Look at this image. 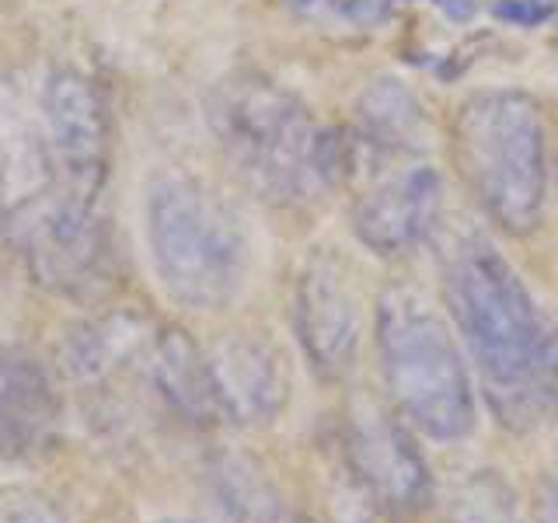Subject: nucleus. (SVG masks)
<instances>
[{
	"label": "nucleus",
	"instance_id": "f257e3e1",
	"mask_svg": "<svg viewBox=\"0 0 558 523\" xmlns=\"http://www.w3.org/2000/svg\"><path fill=\"white\" fill-rule=\"evenodd\" d=\"M444 301L488 409L506 429H534L558 405L551 328L517 269L485 238L444 255Z\"/></svg>",
	"mask_w": 558,
	"mask_h": 523
},
{
	"label": "nucleus",
	"instance_id": "f03ea898",
	"mask_svg": "<svg viewBox=\"0 0 558 523\" xmlns=\"http://www.w3.org/2000/svg\"><path fill=\"white\" fill-rule=\"evenodd\" d=\"M209 126L231 168L269 203H304L342 174V147L314 130L293 95L262 77H231L209 98Z\"/></svg>",
	"mask_w": 558,
	"mask_h": 523
},
{
	"label": "nucleus",
	"instance_id": "7ed1b4c3",
	"mask_svg": "<svg viewBox=\"0 0 558 523\" xmlns=\"http://www.w3.org/2000/svg\"><path fill=\"white\" fill-rule=\"evenodd\" d=\"M374 331L391 409L436 443H458L475 433V388L440 311L412 287H391L377 301Z\"/></svg>",
	"mask_w": 558,
	"mask_h": 523
},
{
	"label": "nucleus",
	"instance_id": "20e7f679",
	"mask_svg": "<svg viewBox=\"0 0 558 523\" xmlns=\"http://www.w3.org/2000/svg\"><path fill=\"white\" fill-rule=\"evenodd\" d=\"M461 182L499 231L527 238L545 217L548 147L545 119L523 92L471 95L450 130Z\"/></svg>",
	"mask_w": 558,
	"mask_h": 523
},
{
	"label": "nucleus",
	"instance_id": "39448f33",
	"mask_svg": "<svg viewBox=\"0 0 558 523\" xmlns=\"http://www.w3.org/2000/svg\"><path fill=\"white\" fill-rule=\"evenodd\" d=\"M147 244L165 293L192 311L231 304L244 283L248 244L238 217L182 171L147 185Z\"/></svg>",
	"mask_w": 558,
	"mask_h": 523
},
{
	"label": "nucleus",
	"instance_id": "423d86ee",
	"mask_svg": "<svg viewBox=\"0 0 558 523\" xmlns=\"http://www.w3.org/2000/svg\"><path fill=\"white\" fill-rule=\"evenodd\" d=\"M415 429L395 409L360 401L342 426V461L363 499L395 523H412L436 502L433 471Z\"/></svg>",
	"mask_w": 558,
	"mask_h": 523
},
{
	"label": "nucleus",
	"instance_id": "0eeeda50",
	"mask_svg": "<svg viewBox=\"0 0 558 523\" xmlns=\"http://www.w3.org/2000/svg\"><path fill=\"white\" fill-rule=\"evenodd\" d=\"M4 231L35 283L57 293H87L105 269V234L95 199L52 185L46 196L4 214Z\"/></svg>",
	"mask_w": 558,
	"mask_h": 523
},
{
	"label": "nucleus",
	"instance_id": "6e6552de",
	"mask_svg": "<svg viewBox=\"0 0 558 523\" xmlns=\"http://www.w3.org/2000/svg\"><path fill=\"white\" fill-rule=\"evenodd\" d=\"M293 331L311 370L325 384H342L356 370L363 314L339 262L311 255L293 290Z\"/></svg>",
	"mask_w": 558,
	"mask_h": 523
},
{
	"label": "nucleus",
	"instance_id": "1a4fd4ad",
	"mask_svg": "<svg viewBox=\"0 0 558 523\" xmlns=\"http://www.w3.org/2000/svg\"><path fill=\"white\" fill-rule=\"evenodd\" d=\"M39 126L57 185L98 199L105 179V112L95 87L77 70H52L39 98Z\"/></svg>",
	"mask_w": 558,
	"mask_h": 523
},
{
	"label": "nucleus",
	"instance_id": "9d476101",
	"mask_svg": "<svg viewBox=\"0 0 558 523\" xmlns=\"http://www.w3.org/2000/svg\"><path fill=\"white\" fill-rule=\"evenodd\" d=\"M220 418L234 426H266L290 405V366L262 331H223L206 349Z\"/></svg>",
	"mask_w": 558,
	"mask_h": 523
},
{
	"label": "nucleus",
	"instance_id": "9b49d317",
	"mask_svg": "<svg viewBox=\"0 0 558 523\" xmlns=\"http://www.w3.org/2000/svg\"><path fill=\"white\" fill-rule=\"evenodd\" d=\"M63 440V401L46 363L22 345H0V458L39 464Z\"/></svg>",
	"mask_w": 558,
	"mask_h": 523
},
{
	"label": "nucleus",
	"instance_id": "f8f14e48",
	"mask_svg": "<svg viewBox=\"0 0 558 523\" xmlns=\"http://www.w3.org/2000/svg\"><path fill=\"white\" fill-rule=\"evenodd\" d=\"M440 206V174L429 165H415L363 192L353 206V234L377 255H401L433 231Z\"/></svg>",
	"mask_w": 558,
	"mask_h": 523
},
{
	"label": "nucleus",
	"instance_id": "ddd939ff",
	"mask_svg": "<svg viewBox=\"0 0 558 523\" xmlns=\"http://www.w3.org/2000/svg\"><path fill=\"white\" fill-rule=\"evenodd\" d=\"M144 374L157 398L165 401L171 415L189 426H214L220 418L214 377H209L206 353L189 339L182 328H157L144 353Z\"/></svg>",
	"mask_w": 558,
	"mask_h": 523
},
{
	"label": "nucleus",
	"instance_id": "4468645a",
	"mask_svg": "<svg viewBox=\"0 0 558 523\" xmlns=\"http://www.w3.org/2000/svg\"><path fill=\"white\" fill-rule=\"evenodd\" d=\"M209 488L223 523H283V496L248 453H217L209 461Z\"/></svg>",
	"mask_w": 558,
	"mask_h": 523
},
{
	"label": "nucleus",
	"instance_id": "2eb2a0df",
	"mask_svg": "<svg viewBox=\"0 0 558 523\" xmlns=\"http://www.w3.org/2000/svg\"><path fill=\"white\" fill-rule=\"evenodd\" d=\"M356 115L363 126V139L377 150L409 154L423 147L426 112L401 81H391V77L374 81L360 95Z\"/></svg>",
	"mask_w": 558,
	"mask_h": 523
},
{
	"label": "nucleus",
	"instance_id": "dca6fc26",
	"mask_svg": "<svg viewBox=\"0 0 558 523\" xmlns=\"http://www.w3.org/2000/svg\"><path fill=\"white\" fill-rule=\"evenodd\" d=\"M450 523H520L517 492L499 471H471L447 496Z\"/></svg>",
	"mask_w": 558,
	"mask_h": 523
},
{
	"label": "nucleus",
	"instance_id": "f3484780",
	"mask_svg": "<svg viewBox=\"0 0 558 523\" xmlns=\"http://www.w3.org/2000/svg\"><path fill=\"white\" fill-rule=\"evenodd\" d=\"M0 523H70L57 499L28 485L0 488Z\"/></svg>",
	"mask_w": 558,
	"mask_h": 523
},
{
	"label": "nucleus",
	"instance_id": "a211bd4d",
	"mask_svg": "<svg viewBox=\"0 0 558 523\" xmlns=\"http://www.w3.org/2000/svg\"><path fill=\"white\" fill-rule=\"evenodd\" d=\"M493 11H496V17H502V22L520 25V28L541 25V22H548V17H551L548 0H499Z\"/></svg>",
	"mask_w": 558,
	"mask_h": 523
},
{
	"label": "nucleus",
	"instance_id": "6ab92c4d",
	"mask_svg": "<svg viewBox=\"0 0 558 523\" xmlns=\"http://www.w3.org/2000/svg\"><path fill=\"white\" fill-rule=\"evenodd\" d=\"M534 520L537 523H558V475L537 485L534 496Z\"/></svg>",
	"mask_w": 558,
	"mask_h": 523
},
{
	"label": "nucleus",
	"instance_id": "aec40b11",
	"mask_svg": "<svg viewBox=\"0 0 558 523\" xmlns=\"http://www.w3.org/2000/svg\"><path fill=\"white\" fill-rule=\"evenodd\" d=\"M283 8L296 17H307V22H322L339 8V0H283Z\"/></svg>",
	"mask_w": 558,
	"mask_h": 523
},
{
	"label": "nucleus",
	"instance_id": "412c9836",
	"mask_svg": "<svg viewBox=\"0 0 558 523\" xmlns=\"http://www.w3.org/2000/svg\"><path fill=\"white\" fill-rule=\"evenodd\" d=\"M433 4L440 8L450 17V22H471L482 0H433Z\"/></svg>",
	"mask_w": 558,
	"mask_h": 523
},
{
	"label": "nucleus",
	"instance_id": "4be33fe9",
	"mask_svg": "<svg viewBox=\"0 0 558 523\" xmlns=\"http://www.w3.org/2000/svg\"><path fill=\"white\" fill-rule=\"evenodd\" d=\"M548 328H551V356H555V366H558V318H548Z\"/></svg>",
	"mask_w": 558,
	"mask_h": 523
},
{
	"label": "nucleus",
	"instance_id": "5701e85b",
	"mask_svg": "<svg viewBox=\"0 0 558 523\" xmlns=\"http://www.w3.org/2000/svg\"><path fill=\"white\" fill-rule=\"evenodd\" d=\"M165 523H192V520H165Z\"/></svg>",
	"mask_w": 558,
	"mask_h": 523
},
{
	"label": "nucleus",
	"instance_id": "b1692460",
	"mask_svg": "<svg viewBox=\"0 0 558 523\" xmlns=\"http://www.w3.org/2000/svg\"><path fill=\"white\" fill-rule=\"evenodd\" d=\"M290 523H311V520H290Z\"/></svg>",
	"mask_w": 558,
	"mask_h": 523
}]
</instances>
